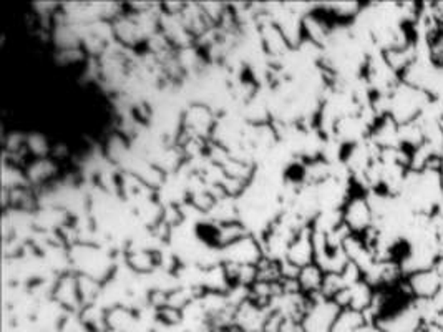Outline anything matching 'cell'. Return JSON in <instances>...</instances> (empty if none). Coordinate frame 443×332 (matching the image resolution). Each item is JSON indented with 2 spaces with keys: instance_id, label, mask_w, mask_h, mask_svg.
<instances>
[{
  "instance_id": "obj_2",
  "label": "cell",
  "mask_w": 443,
  "mask_h": 332,
  "mask_svg": "<svg viewBox=\"0 0 443 332\" xmlns=\"http://www.w3.org/2000/svg\"><path fill=\"white\" fill-rule=\"evenodd\" d=\"M369 218H370V208L367 205L365 201L362 199H355V201L350 205L349 211H347V223L350 224L352 228H365L369 224Z\"/></svg>"
},
{
  "instance_id": "obj_1",
  "label": "cell",
  "mask_w": 443,
  "mask_h": 332,
  "mask_svg": "<svg viewBox=\"0 0 443 332\" xmlns=\"http://www.w3.org/2000/svg\"><path fill=\"white\" fill-rule=\"evenodd\" d=\"M410 286L413 293H417L422 297L435 296L440 290L442 286V274L435 269H424V271H417L410 277Z\"/></svg>"
}]
</instances>
